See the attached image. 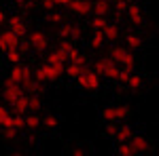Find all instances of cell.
I'll return each instance as SVG.
<instances>
[{
	"mask_svg": "<svg viewBox=\"0 0 159 156\" xmlns=\"http://www.w3.org/2000/svg\"><path fill=\"white\" fill-rule=\"evenodd\" d=\"M11 110L4 108V106H0V129H7V127H11Z\"/></svg>",
	"mask_w": 159,
	"mask_h": 156,
	"instance_id": "cell-26",
	"label": "cell"
},
{
	"mask_svg": "<svg viewBox=\"0 0 159 156\" xmlns=\"http://www.w3.org/2000/svg\"><path fill=\"white\" fill-rule=\"evenodd\" d=\"M40 124H43V118L38 116L36 112L25 114V129H30V131H38V129H40Z\"/></svg>",
	"mask_w": 159,
	"mask_h": 156,
	"instance_id": "cell-21",
	"label": "cell"
},
{
	"mask_svg": "<svg viewBox=\"0 0 159 156\" xmlns=\"http://www.w3.org/2000/svg\"><path fill=\"white\" fill-rule=\"evenodd\" d=\"M24 93H25L24 86H21V84H17V82H11V80H7V82H4V86H2V97H4L9 103H13L17 97L24 95Z\"/></svg>",
	"mask_w": 159,
	"mask_h": 156,
	"instance_id": "cell-9",
	"label": "cell"
},
{
	"mask_svg": "<svg viewBox=\"0 0 159 156\" xmlns=\"http://www.w3.org/2000/svg\"><path fill=\"white\" fill-rule=\"evenodd\" d=\"M60 38H66V40H79L81 38V27L76 23H70V21H61L60 23Z\"/></svg>",
	"mask_w": 159,
	"mask_h": 156,
	"instance_id": "cell-10",
	"label": "cell"
},
{
	"mask_svg": "<svg viewBox=\"0 0 159 156\" xmlns=\"http://www.w3.org/2000/svg\"><path fill=\"white\" fill-rule=\"evenodd\" d=\"M76 82H79L81 89H85V91H98L102 80H100V74L93 72V68H83V72L79 74Z\"/></svg>",
	"mask_w": 159,
	"mask_h": 156,
	"instance_id": "cell-3",
	"label": "cell"
},
{
	"mask_svg": "<svg viewBox=\"0 0 159 156\" xmlns=\"http://www.w3.org/2000/svg\"><path fill=\"white\" fill-rule=\"evenodd\" d=\"M106 23H108V19H106V17H98V15H93V19H91V27H93V30H100V32H102V30H104V27H106Z\"/></svg>",
	"mask_w": 159,
	"mask_h": 156,
	"instance_id": "cell-33",
	"label": "cell"
},
{
	"mask_svg": "<svg viewBox=\"0 0 159 156\" xmlns=\"http://www.w3.org/2000/svg\"><path fill=\"white\" fill-rule=\"evenodd\" d=\"M125 47L129 48V51L142 48V36H138V34H127V36H125Z\"/></svg>",
	"mask_w": 159,
	"mask_h": 156,
	"instance_id": "cell-23",
	"label": "cell"
},
{
	"mask_svg": "<svg viewBox=\"0 0 159 156\" xmlns=\"http://www.w3.org/2000/svg\"><path fill=\"white\" fill-rule=\"evenodd\" d=\"M117 156H136V154L127 141H121V144H117Z\"/></svg>",
	"mask_w": 159,
	"mask_h": 156,
	"instance_id": "cell-32",
	"label": "cell"
},
{
	"mask_svg": "<svg viewBox=\"0 0 159 156\" xmlns=\"http://www.w3.org/2000/svg\"><path fill=\"white\" fill-rule=\"evenodd\" d=\"M34 80L38 82H55L60 76H64V68H55V65H49V63H43V65H38L36 70H34Z\"/></svg>",
	"mask_w": 159,
	"mask_h": 156,
	"instance_id": "cell-2",
	"label": "cell"
},
{
	"mask_svg": "<svg viewBox=\"0 0 159 156\" xmlns=\"http://www.w3.org/2000/svg\"><path fill=\"white\" fill-rule=\"evenodd\" d=\"M68 156H87V152L83 148H72V150L68 152Z\"/></svg>",
	"mask_w": 159,
	"mask_h": 156,
	"instance_id": "cell-41",
	"label": "cell"
},
{
	"mask_svg": "<svg viewBox=\"0 0 159 156\" xmlns=\"http://www.w3.org/2000/svg\"><path fill=\"white\" fill-rule=\"evenodd\" d=\"M117 122H106V135L108 137H115V133H117Z\"/></svg>",
	"mask_w": 159,
	"mask_h": 156,
	"instance_id": "cell-39",
	"label": "cell"
},
{
	"mask_svg": "<svg viewBox=\"0 0 159 156\" xmlns=\"http://www.w3.org/2000/svg\"><path fill=\"white\" fill-rule=\"evenodd\" d=\"M127 2H138V0H127Z\"/></svg>",
	"mask_w": 159,
	"mask_h": 156,
	"instance_id": "cell-46",
	"label": "cell"
},
{
	"mask_svg": "<svg viewBox=\"0 0 159 156\" xmlns=\"http://www.w3.org/2000/svg\"><path fill=\"white\" fill-rule=\"evenodd\" d=\"M119 70H121V68H119V65H117L115 61H110L108 65L104 68V72H102V76H104L106 80H117V76H119Z\"/></svg>",
	"mask_w": 159,
	"mask_h": 156,
	"instance_id": "cell-24",
	"label": "cell"
},
{
	"mask_svg": "<svg viewBox=\"0 0 159 156\" xmlns=\"http://www.w3.org/2000/svg\"><path fill=\"white\" fill-rule=\"evenodd\" d=\"M134 135V129L129 127V124H119L117 127V133H115V137L112 139H117V144H121V141H129V137Z\"/></svg>",
	"mask_w": 159,
	"mask_h": 156,
	"instance_id": "cell-16",
	"label": "cell"
},
{
	"mask_svg": "<svg viewBox=\"0 0 159 156\" xmlns=\"http://www.w3.org/2000/svg\"><path fill=\"white\" fill-rule=\"evenodd\" d=\"M43 129H47V131H55L57 127H60V120H57V116H53V114H49V116H45L43 118V124H40Z\"/></svg>",
	"mask_w": 159,
	"mask_h": 156,
	"instance_id": "cell-25",
	"label": "cell"
},
{
	"mask_svg": "<svg viewBox=\"0 0 159 156\" xmlns=\"http://www.w3.org/2000/svg\"><path fill=\"white\" fill-rule=\"evenodd\" d=\"M40 6H43L45 11H55V9H57L55 0H40Z\"/></svg>",
	"mask_w": 159,
	"mask_h": 156,
	"instance_id": "cell-38",
	"label": "cell"
},
{
	"mask_svg": "<svg viewBox=\"0 0 159 156\" xmlns=\"http://www.w3.org/2000/svg\"><path fill=\"white\" fill-rule=\"evenodd\" d=\"M47 21L49 23H61L64 19H61V15L57 11H47Z\"/></svg>",
	"mask_w": 159,
	"mask_h": 156,
	"instance_id": "cell-35",
	"label": "cell"
},
{
	"mask_svg": "<svg viewBox=\"0 0 159 156\" xmlns=\"http://www.w3.org/2000/svg\"><path fill=\"white\" fill-rule=\"evenodd\" d=\"M45 63H49V65H55V68H66V55L61 53V51H51L49 55H47V61Z\"/></svg>",
	"mask_w": 159,
	"mask_h": 156,
	"instance_id": "cell-15",
	"label": "cell"
},
{
	"mask_svg": "<svg viewBox=\"0 0 159 156\" xmlns=\"http://www.w3.org/2000/svg\"><path fill=\"white\" fill-rule=\"evenodd\" d=\"M40 108H43V103L38 95H28V112H38Z\"/></svg>",
	"mask_w": 159,
	"mask_h": 156,
	"instance_id": "cell-31",
	"label": "cell"
},
{
	"mask_svg": "<svg viewBox=\"0 0 159 156\" xmlns=\"http://www.w3.org/2000/svg\"><path fill=\"white\" fill-rule=\"evenodd\" d=\"M102 34H104V38H106V42H115V40H119V27H117V23H106V27L102 30Z\"/></svg>",
	"mask_w": 159,
	"mask_h": 156,
	"instance_id": "cell-20",
	"label": "cell"
},
{
	"mask_svg": "<svg viewBox=\"0 0 159 156\" xmlns=\"http://www.w3.org/2000/svg\"><path fill=\"white\" fill-rule=\"evenodd\" d=\"M129 148L134 150V154L136 156H142V154H147L148 152V148H151V144H148V139L144 137V135H140V133H134L132 137H129Z\"/></svg>",
	"mask_w": 159,
	"mask_h": 156,
	"instance_id": "cell-6",
	"label": "cell"
},
{
	"mask_svg": "<svg viewBox=\"0 0 159 156\" xmlns=\"http://www.w3.org/2000/svg\"><path fill=\"white\" fill-rule=\"evenodd\" d=\"M104 44H106L104 34H102L100 30H93V34H91V38H89V47L93 48V51H100V48H104Z\"/></svg>",
	"mask_w": 159,
	"mask_h": 156,
	"instance_id": "cell-18",
	"label": "cell"
},
{
	"mask_svg": "<svg viewBox=\"0 0 159 156\" xmlns=\"http://www.w3.org/2000/svg\"><path fill=\"white\" fill-rule=\"evenodd\" d=\"M110 11H112L110 0H96V2H93V6H91V13H93V15H98V17H106Z\"/></svg>",
	"mask_w": 159,
	"mask_h": 156,
	"instance_id": "cell-13",
	"label": "cell"
},
{
	"mask_svg": "<svg viewBox=\"0 0 159 156\" xmlns=\"http://www.w3.org/2000/svg\"><path fill=\"white\" fill-rule=\"evenodd\" d=\"M15 2H17V4H21V2H24V0H15Z\"/></svg>",
	"mask_w": 159,
	"mask_h": 156,
	"instance_id": "cell-45",
	"label": "cell"
},
{
	"mask_svg": "<svg viewBox=\"0 0 159 156\" xmlns=\"http://www.w3.org/2000/svg\"><path fill=\"white\" fill-rule=\"evenodd\" d=\"M4 55H7V61H9L11 65H15V63H21V57H24V53H21L19 48H11V51H7Z\"/></svg>",
	"mask_w": 159,
	"mask_h": 156,
	"instance_id": "cell-28",
	"label": "cell"
},
{
	"mask_svg": "<svg viewBox=\"0 0 159 156\" xmlns=\"http://www.w3.org/2000/svg\"><path fill=\"white\" fill-rule=\"evenodd\" d=\"M11 127L15 129V131L25 129V114H13L11 116Z\"/></svg>",
	"mask_w": 159,
	"mask_h": 156,
	"instance_id": "cell-29",
	"label": "cell"
},
{
	"mask_svg": "<svg viewBox=\"0 0 159 156\" xmlns=\"http://www.w3.org/2000/svg\"><path fill=\"white\" fill-rule=\"evenodd\" d=\"M66 61H70V63H79L81 68H87V57L79 51V48L74 47V48H70L68 53H66Z\"/></svg>",
	"mask_w": 159,
	"mask_h": 156,
	"instance_id": "cell-14",
	"label": "cell"
},
{
	"mask_svg": "<svg viewBox=\"0 0 159 156\" xmlns=\"http://www.w3.org/2000/svg\"><path fill=\"white\" fill-rule=\"evenodd\" d=\"M132 72H134V70H129V68H121V70H119V76H117V80H119L121 84H125Z\"/></svg>",
	"mask_w": 159,
	"mask_h": 156,
	"instance_id": "cell-36",
	"label": "cell"
},
{
	"mask_svg": "<svg viewBox=\"0 0 159 156\" xmlns=\"http://www.w3.org/2000/svg\"><path fill=\"white\" fill-rule=\"evenodd\" d=\"M25 40L30 42V48H32V51H36V53H43L45 48L49 47V36H47L45 32H40V30H34V32H30Z\"/></svg>",
	"mask_w": 159,
	"mask_h": 156,
	"instance_id": "cell-5",
	"label": "cell"
},
{
	"mask_svg": "<svg viewBox=\"0 0 159 156\" xmlns=\"http://www.w3.org/2000/svg\"><path fill=\"white\" fill-rule=\"evenodd\" d=\"M108 57L119 68H129V70H134V65H136V57H134V51H129V48L125 47H112L110 48V53H108Z\"/></svg>",
	"mask_w": 159,
	"mask_h": 156,
	"instance_id": "cell-1",
	"label": "cell"
},
{
	"mask_svg": "<svg viewBox=\"0 0 159 156\" xmlns=\"http://www.w3.org/2000/svg\"><path fill=\"white\" fill-rule=\"evenodd\" d=\"M2 131H4V137H7V139H15L17 133H19V131H15L13 127H7V129H2Z\"/></svg>",
	"mask_w": 159,
	"mask_h": 156,
	"instance_id": "cell-40",
	"label": "cell"
},
{
	"mask_svg": "<svg viewBox=\"0 0 159 156\" xmlns=\"http://www.w3.org/2000/svg\"><path fill=\"white\" fill-rule=\"evenodd\" d=\"M127 4H129L127 0H115V4H112V9H115V11H117L119 15H121V13H125V11H127Z\"/></svg>",
	"mask_w": 159,
	"mask_h": 156,
	"instance_id": "cell-37",
	"label": "cell"
},
{
	"mask_svg": "<svg viewBox=\"0 0 159 156\" xmlns=\"http://www.w3.org/2000/svg\"><path fill=\"white\" fill-rule=\"evenodd\" d=\"M70 48H74V42H72V40H66V38H61L60 44H57V51H61V53L66 55V53H68Z\"/></svg>",
	"mask_w": 159,
	"mask_h": 156,
	"instance_id": "cell-34",
	"label": "cell"
},
{
	"mask_svg": "<svg viewBox=\"0 0 159 156\" xmlns=\"http://www.w3.org/2000/svg\"><path fill=\"white\" fill-rule=\"evenodd\" d=\"M125 15H127V19H129V23H132V25H140V23H142V9H140L138 2H129Z\"/></svg>",
	"mask_w": 159,
	"mask_h": 156,
	"instance_id": "cell-12",
	"label": "cell"
},
{
	"mask_svg": "<svg viewBox=\"0 0 159 156\" xmlns=\"http://www.w3.org/2000/svg\"><path fill=\"white\" fill-rule=\"evenodd\" d=\"M55 4H57V6H61V9H66V6L70 4V0H55Z\"/></svg>",
	"mask_w": 159,
	"mask_h": 156,
	"instance_id": "cell-42",
	"label": "cell"
},
{
	"mask_svg": "<svg viewBox=\"0 0 159 156\" xmlns=\"http://www.w3.org/2000/svg\"><path fill=\"white\" fill-rule=\"evenodd\" d=\"M2 23H7V15H4V11L0 9V25H2Z\"/></svg>",
	"mask_w": 159,
	"mask_h": 156,
	"instance_id": "cell-43",
	"label": "cell"
},
{
	"mask_svg": "<svg viewBox=\"0 0 159 156\" xmlns=\"http://www.w3.org/2000/svg\"><path fill=\"white\" fill-rule=\"evenodd\" d=\"M115 110H117V122H123V120L129 118V114H132V110H129V106H115Z\"/></svg>",
	"mask_w": 159,
	"mask_h": 156,
	"instance_id": "cell-30",
	"label": "cell"
},
{
	"mask_svg": "<svg viewBox=\"0 0 159 156\" xmlns=\"http://www.w3.org/2000/svg\"><path fill=\"white\" fill-rule=\"evenodd\" d=\"M19 40H21V38L15 36L11 30H2V32H0V51L7 53V51H11V48H19Z\"/></svg>",
	"mask_w": 159,
	"mask_h": 156,
	"instance_id": "cell-7",
	"label": "cell"
},
{
	"mask_svg": "<svg viewBox=\"0 0 159 156\" xmlns=\"http://www.w3.org/2000/svg\"><path fill=\"white\" fill-rule=\"evenodd\" d=\"M7 30H11L15 36L19 38H25L28 36V27H25V21L24 17H19V15H13V17H7Z\"/></svg>",
	"mask_w": 159,
	"mask_h": 156,
	"instance_id": "cell-8",
	"label": "cell"
},
{
	"mask_svg": "<svg viewBox=\"0 0 159 156\" xmlns=\"http://www.w3.org/2000/svg\"><path fill=\"white\" fill-rule=\"evenodd\" d=\"M81 72H83V68H81L79 63H70V61H66V68H64V76H68L70 80H76Z\"/></svg>",
	"mask_w": 159,
	"mask_h": 156,
	"instance_id": "cell-22",
	"label": "cell"
},
{
	"mask_svg": "<svg viewBox=\"0 0 159 156\" xmlns=\"http://www.w3.org/2000/svg\"><path fill=\"white\" fill-rule=\"evenodd\" d=\"M91 6H93L91 0H70V4L66 9L70 13H74V15H79V17H85V15L91 13Z\"/></svg>",
	"mask_w": 159,
	"mask_h": 156,
	"instance_id": "cell-11",
	"label": "cell"
},
{
	"mask_svg": "<svg viewBox=\"0 0 159 156\" xmlns=\"http://www.w3.org/2000/svg\"><path fill=\"white\" fill-rule=\"evenodd\" d=\"M32 74H34V70H32L30 65H25V63H15V65L11 68V72H9V80L24 86V84H28L32 78H34Z\"/></svg>",
	"mask_w": 159,
	"mask_h": 156,
	"instance_id": "cell-4",
	"label": "cell"
},
{
	"mask_svg": "<svg viewBox=\"0 0 159 156\" xmlns=\"http://www.w3.org/2000/svg\"><path fill=\"white\" fill-rule=\"evenodd\" d=\"M9 156H25V154H21V152H13V154H9Z\"/></svg>",
	"mask_w": 159,
	"mask_h": 156,
	"instance_id": "cell-44",
	"label": "cell"
},
{
	"mask_svg": "<svg viewBox=\"0 0 159 156\" xmlns=\"http://www.w3.org/2000/svg\"><path fill=\"white\" fill-rule=\"evenodd\" d=\"M100 116H102V120H106V122H117V110H115V106H106V108L100 112Z\"/></svg>",
	"mask_w": 159,
	"mask_h": 156,
	"instance_id": "cell-27",
	"label": "cell"
},
{
	"mask_svg": "<svg viewBox=\"0 0 159 156\" xmlns=\"http://www.w3.org/2000/svg\"><path fill=\"white\" fill-rule=\"evenodd\" d=\"M11 108H13L15 114H28V93L17 97V99L11 103Z\"/></svg>",
	"mask_w": 159,
	"mask_h": 156,
	"instance_id": "cell-17",
	"label": "cell"
},
{
	"mask_svg": "<svg viewBox=\"0 0 159 156\" xmlns=\"http://www.w3.org/2000/svg\"><path fill=\"white\" fill-rule=\"evenodd\" d=\"M142 84H144L142 74L132 72V74H129V78H127V82H125V86H127V89H132V91H138V89H142Z\"/></svg>",
	"mask_w": 159,
	"mask_h": 156,
	"instance_id": "cell-19",
	"label": "cell"
}]
</instances>
